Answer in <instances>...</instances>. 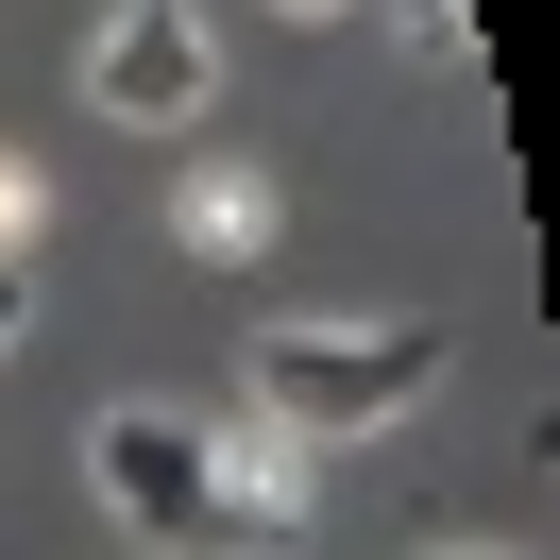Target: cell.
Wrapping results in <instances>:
<instances>
[{"label":"cell","instance_id":"obj_5","mask_svg":"<svg viewBox=\"0 0 560 560\" xmlns=\"http://www.w3.org/2000/svg\"><path fill=\"white\" fill-rule=\"evenodd\" d=\"M255 238H272L255 187H187V255H255Z\"/></svg>","mask_w":560,"mask_h":560},{"label":"cell","instance_id":"obj_7","mask_svg":"<svg viewBox=\"0 0 560 560\" xmlns=\"http://www.w3.org/2000/svg\"><path fill=\"white\" fill-rule=\"evenodd\" d=\"M18 323H35V289H18V255H0V357H18Z\"/></svg>","mask_w":560,"mask_h":560},{"label":"cell","instance_id":"obj_4","mask_svg":"<svg viewBox=\"0 0 560 560\" xmlns=\"http://www.w3.org/2000/svg\"><path fill=\"white\" fill-rule=\"evenodd\" d=\"M306 544V442H289L272 408L205 424V560H272Z\"/></svg>","mask_w":560,"mask_h":560},{"label":"cell","instance_id":"obj_6","mask_svg":"<svg viewBox=\"0 0 560 560\" xmlns=\"http://www.w3.org/2000/svg\"><path fill=\"white\" fill-rule=\"evenodd\" d=\"M408 51H476V0H408Z\"/></svg>","mask_w":560,"mask_h":560},{"label":"cell","instance_id":"obj_3","mask_svg":"<svg viewBox=\"0 0 560 560\" xmlns=\"http://www.w3.org/2000/svg\"><path fill=\"white\" fill-rule=\"evenodd\" d=\"M85 476H103V510L153 560H205V424L187 408H103L85 424Z\"/></svg>","mask_w":560,"mask_h":560},{"label":"cell","instance_id":"obj_1","mask_svg":"<svg viewBox=\"0 0 560 560\" xmlns=\"http://www.w3.org/2000/svg\"><path fill=\"white\" fill-rule=\"evenodd\" d=\"M442 323H272L255 340V408L289 424V442H340V424H408L424 390H442Z\"/></svg>","mask_w":560,"mask_h":560},{"label":"cell","instance_id":"obj_2","mask_svg":"<svg viewBox=\"0 0 560 560\" xmlns=\"http://www.w3.org/2000/svg\"><path fill=\"white\" fill-rule=\"evenodd\" d=\"M85 103H103L119 137L221 119V18H205V0H119L103 35H85Z\"/></svg>","mask_w":560,"mask_h":560},{"label":"cell","instance_id":"obj_8","mask_svg":"<svg viewBox=\"0 0 560 560\" xmlns=\"http://www.w3.org/2000/svg\"><path fill=\"white\" fill-rule=\"evenodd\" d=\"M492 560H510V544H492Z\"/></svg>","mask_w":560,"mask_h":560}]
</instances>
